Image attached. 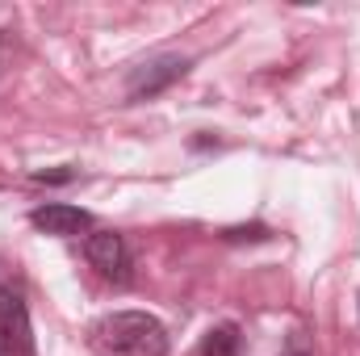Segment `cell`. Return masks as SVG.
Wrapping results in <instances>:
<instances>
[{"mask_svg": "<svg viewBox=\"0 0 360 356\" xmlns=\"http://www.w3.org/2000/svg\"><path fill=\"white\" fill-rule=\"evenodd\" d=\"M96 344L109 356H168V327L147 310H113L96 323Z\"/></svg>", "mask_w": 360, "mask_h": 356, "instance_id": "obj_1", "label": "cell"}, {"mask_svg": "<svg viewBox=\"0 0 360 356\" xmlns=\"http://www.w3.org/2000/svg\"><path fill=\"white\" fill-rule=\"evenodd\" d=\"M184 72H188V59H184V55H151L147 63L130 68V76H126V96H130V101H151V96H160L164 89H172Z\"/></svg>", "mask_w": 360, "mask_h": 356, "instance_id": "obj_2", "label": "cell"}, {"mask_svg": "<svg viewBox=\"0 0 360 356\" xmlns=\"http://www.w3.org/2000/svg\"><path fill=\"white\" fill-rule=\"evenodd\" d=\"M84 256H89V265L105 276V281H113V285H130V243L117 235V231H89V239H84Z\"/></svg>", "mask_w": 360, "mask_h": 356, "instance_id": "obj_3", "label": "cell"}, {"mask_svg": "<svg viewBox=\"0 0 360 356\" xmlns=\"http://www.w3.org/2000/svg\"><path fill=\"white\" fill-rule=\"evenodd\" d=\"M0 348L17 356H34V327H30V306L17 285H0Z\"/></svg>", "mask_w": 360, "mask_h": 356, "instance_id": "obj_4", "label": "cell"}, {"mask_svg": "<svg viewBox=\"0 0 360 356\" xmlns=\"http://www.w3.org/2000/svg\"><path fill=\"white\" fill-rule=\"evenodd\" d=\"M30 227L42 235H55V239H76V235L92 231V214L80 205H68V201H46V205L30 210Z\"/></svg>", "mask_w": 360, "mask_h": 356, "instance_id": "obj_5", "label": "cell"}, {"mask_svg": "<svg viewBox=\"0 0 360 356\" xmlns=\"http://www.w3.org/2000/svg\"><path fill=\"white\" fill-rule=\"evenodd\" d=\"M201 356H243V331H239V323L210 327L205 340H201Z\"/></svg>", "mask_w": 360, "mask_h": 356, "instance_id": "obj_6", "label": "cell"}, {"mask_svg": "<svg viewBox=\"0 0 360 356\" xmlns=\"http://www.w3.org/2000/svg\"><path fill=\"white\" fill-rule=\"evenodd\" d=\"M281 356H314V340H310V331L293 327V331L285 336V344H281Z\"/></svg>", "mask_w": 360, "mask_h": 356, "instance_id": "obj_7", "label": "cell"}, {"mask_svg": "<svg viewBox=\"0 0 360 356\" xmlns=\"http://www.w3.org/2000/svg\"><path fill=\"white\" fill-rule=\"evenodd\" d=\"M80 172L76 168H59V172H34L30 180H38V184H63V180H76Z\"/></svg>", "mask_w": 360, "mask_h": 356, "instance_id": "obj_8", "label": "cell"}, {"mask_svg": "<svg viewBox=\"0 0 360 356\" xmlns=\"http://www.w3.org/2000/svg\"><path fill=\"white\" fill-rule=\"evenodd\" d=\"M0 356H17V352H8V348H0Z\"/></svg>", "mask_w": 360, "mask_h": 356, "instance_id": "obj_9", "label": "cell"}]
</instances>
